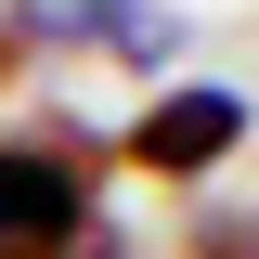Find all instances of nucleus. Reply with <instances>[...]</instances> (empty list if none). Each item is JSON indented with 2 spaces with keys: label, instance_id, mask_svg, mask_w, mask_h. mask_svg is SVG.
Returning a JSON list of instances; mask_svg holds the SVG:
<instances>
[{
  "label": "nucleus",
  "instance_id": "1",
  "mask_svg": "<svg viewBox=\"0 0 259 259\" xmlns=\"http://www.w3.org/2000/svg\"><path fill=\"white\" fill-rule=\"evenodd\" d=\"M91 130H39V143H0V259H117V233L91 221Z\"/></svg>",
  "mask_w": 259,
  "mask_h": 259
},
{
  "label": "nucleus",
  "instance_id": "2",
  "mask_svg": "<svg viewBox=\"0 0 259 259\" xmlns=\"http://www.w3.org/2000/svg\"><path fill=\"white\" fill-rule=\"evenodd\" d=\"M233 143H246V104L207 91V78H194V91H156L130 117V168H156V182H207Z\"/></svg>",
  "mask_w": 259,
  "mask_h": 259
},
{
  "label": "nucleus",
  "instance_id": "3",
  "mask_svg": "<svg viewBox=\"0 0 259 259\" xmlns=\"http://www.w3.org/2000/svg\"><path fill=\"white\" fill-rule=\"evenodd\" d=\"M26 13V39H117L130 26V0H13Z\"/></svg>",
  "mask_w": 259,
  "mask_h": 259
},
{
  "label": "nucleus",
  "instance_id": "4",
  "mask_svg": "<svg viewBox=\"0 0 259 259\" xmlns=\"http://www.w3.org/2000/svg\"><path fill=\"white\" fill-rule=\"evenodd\" d=\"M182 259H259V207H207L182 233Z\"/></svg>",
  "mask_w": 259,
  "mask_h": 259
},
{
  "label": "nucleus",
  "instance_id": "5",
  "mask_svg": "<svg viewBox=\"0 0 259 259\" xmlns=\"http://www.w3.org/2000/svg\"><path fill=\"white\" fill-rule=\"evenodd\" d=\"M13 65H26V39H13V26H0V78H13Z\"/></svg>",
  "mask_w": 259,
  "mask_h": 259
}]
</instances>
